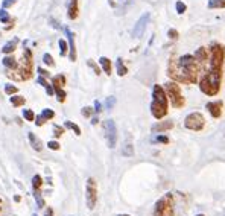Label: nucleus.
Segmentation results:
<instances>
[{"label":"nucleus","mask_w":225,"mask_h":216,"mask_svg":"<svg viewBox=\"0 0 225 216\" xmlns=\"http://www.w3.org/2000/svg\"><path fill=\"white\" fill-rule=\"evenodd\" d=\"M68 18L70 20H74L78 17L79 14V9H78V0H70V3H68Z\"/></svg>","instance_id":"2eb2a0df"},{"label":"nucleus","mask_w":225,"mask_h":216,"mask_svg":"<svg viewBox=\"0 0 225 216\" xmlns=\"http://www.w3.org/2000/svg\"><path fill=\"white\" fill-rule=\"evenodd\" d=\"M198 216H204V214H198Z\"/></svg>","instance_id":"5fc2aeb1"},{"label":"nucleus","mask_w":225,"mask_h":216,"mask_svg":"<svg viewBox=\"0 0 225 216\" xmlns=\"http://www.w3.org/2000/svg\"><path fill=\"white\" fill-rule=\"evenodd\" d=\"M122 154H123L125 157H132V155H134V148H132V145L126 143V145L123 146V149H122Z\"/></svg>","instance_id":"393cba45"},{"label":"nucleus","mask_w":225,"mask_h":216,"mask_svg":"<svg viewBox=\"0 0 225 216\" xmlns=\"http://www.w3.org/2000/svg\"><path fill=\"white\" fill-rule=\"evenodd\" d=\"M175 9H177V12L178 14H184L186 12V9H187V6H186V3H183V2H177V5H175Z\"/></svg>","instance_id":"2f4dec72"},{"label":"nucleus","mask_w":225,"mask_h":216,"mask_svg":"<svg viewBox=\"0 0 225 216\" xmlns=\"http://www.w3.org/2000/svg\"><path fill=\"white\" fill-rule=\"evenodd\" d=\"M46 216H55V214H53V210H52L50 207H49V208L46 210Z\"/></svg>","instance_id":"8fccbe9b"},{"label":"nucleus","mask_w":225,"mask_h":216,"mask_svg":"<svg viewBox=\"0 0 225 216\" xmlns=\"http://www.w3.org/2000/svg\"><path fill=\"white\" fill-rule=\"evenodd\" d=\"M184 126L192 131H201L205 126V119L201 113H190L184 120Z\"/></svg>","instance_id":"0eeeda50"},{"label":"nucleus","mask_w":225,"mask_h":216,"mask_svg":"<svg viewBox=\"0 0 225 216\" xmlns=\"http://www.w3.org/2000/svg\"><path fill=\"white\" fill-rule=\"evenodd\" d=\"M34 196H35V199H37V205H38L40 208H43V207H44V199H43V196H41V192H40V189H38V190H35Z\"/></svg>","instance_id":"bb28decb"},{"label":"nucleus","mask_w":225,"mask_h":216,"mask_svg":"<svg viewBox=\"0 0 225 216\" xmlns=\"http://www.w3.org/2000/svg\"><path fill=\"white\" fill-rule=\"evenodd\" d=\"M210 52H211V58H210V64L213 70H223V61H225V47L219 43H214L210 46Z\"/></svg>","instance_id":"423d86ee"},{"label":"nucleus","mask_w":225,"mask_h":216,"mask_svg":"<svg viewBox=\"0 0 225 216\" xmlns=\"http://www.w3.org/2000/svg\"><path fill=\"white\" fill-rule=\"evenodd\" d=\"M38 73H40V76H47V75H49V71L40 67V68H38Z\"/></svg>","instance_id":"de8ad7c7"},{"label":"nucleus","mask_w":225,"mask_h":216,"mask_svg":"<svg viewBox=\"0 0 225 216\" xmlns=\"http://www.w3.org/2000/svg\"><path fill=\"white\" fill-rule=\"evenodd\" d=\"M18 71H20V79H29L32 76V53L29 49H24L21 67Z\"/></svg>","instance_id":"6e6552de"},{"label":"nucleus","mask_w":225,"mask_h":216,"mask_svg":"<svg viewBox=\"0 0 225 216\" xmlns=\"http://www.w3.org/2000/svg\"><path fill=\"white\" fill-rule=\"evenodd\" d=\"M44 120H46V119H44L43 116H37V125H38V126H41V125L44 123Z\"/></svg>","instance_id":"49530a36"},{"label":"nucleus","mask_w":225,"mask_h":216,"mask_svg":"<svg viewBox=\"0 0 225 216\" xmlns=\"http://www.w3.org/2000/svg\"><path fill=\"white\" fill-rule=\"evenodd\" d=\"M88 65H90V67H93V70H94V73H96V75H99V73H101V68H99V67L94 64V61L88 59Z\"/></svg>","instance_id":"a19ab883"},{"label":"nucleus","mask_w":225,"mask_h":216,"mask_svg":"<svg viewBox=\"0 0 225 216\" xmlns=\"http://www.w3.org/2000/svg\"><path fill=\"white\" fill-rule=\"evenodd\" d=\"M65 35H67V40H68V47H70V59L71 61H76V47H74V35L73 32L65 28Z\"/></svg>","instance_id":"ddd939ff"},{"label":"nucleus","mask_w":225,"mask_h":216,"mask_svg":"<svg viewBox=\"0 0 225 216\" xmlns=\"http://www.w3.org/2000/svg\"><path fill=\"white\" fill-rule=\"evenodd\" d=\"M59 49H61V56L67 53V43L64 40H59Z\"/></svg>","instance_id":"c9c22d12"},{"label":"nucleus","mask_w":225,"mask_h":216,"mask_svg":"<svg viewBox=\"0 0 225 216\" xmlns=\"http://www.w3.org/2000/svg\"><path fill=\"white\" fill-rule=\"evenodd\" d=\"M23 117L26 119V120H29V122L35 120V114H34L32 110H24V111H23Z\"/></svg>","instance_id":"c756f323"},{"label":"nucleus","mask_w":225,"mask_h":216,"mask_svg":"<svg viewBox=\"0 0 225 216\" xmlns=\"http://www.w3.org/2000/svg\"><path fill=\"white\" fill-rule=\"evenodd\" d=\"M11 104L14 107H21L24 105V98L23 96H11Z\"/></svg>","instance_id":"b1692460"},{"label":"nucleus","mask_w":225,"mask_h":216,"mask_svg":"<svg viewBox=\"0 0 225 216\" xmlns=\"http://www.w3.org/2000/svg\"><path fill=\"white\" fill-rule=\"evenodd\" d=\"M41 116L46 119V120H49V119H53L55 117V113L52 111V110H49V108H46V110H43V113H41Z\"/></svg>","instance_id":"473e14b6"},{"label":"nucleus","mask_w":225,"mask_h":216,"mask_svg":"<svg viewBox=\"0 0 225 216\" xmlns=\"http://www.w3.org/2000/svg\"><path fill=\"white\" fill-rule=\"evenodd\" d=\"M9 20H11L9 14L6 12L5 8H2V9H0V21H2V23H9Z\"/></svg>","instance_id":"cd10ccee"},{"label":"nucleus","mask_w":225,"mask_h":216,"mask_svg":"<svg viewBox=\"0 0 225 216\" xmlns=\"http://www.w3.org/2000/svg\"><path fill=\"white\" fill-rule=\"evenodd\" d=\"M29 141H31V145L35 151H41L43 149V145H41V140L38 137H35L34 132H29Z\"/></svg>","instance_id":"f3484780"},{"label":"nucleus","mask_w":225,"mask_h":216,"mask_svg":"<svg viewBox=\"0 0 225 216\" xmlns=\"http://www.w3.org/2000/svg\"><path fill=\"white\" fill-rule=\"evenodd\" d=\"M65 128H70V129H73L76 135H81V128H79L76 123H73V122H65Z\"/></svg>","instance_id":"c85d7f7f"},{"label":"nucleus","mask_w":225,"mask_h":216,"mask_svg":"<svg viewBox=\"0 0 225 216\" xmlns=\"http://www.w3.org/2000/svg\"><path fill=\"white\" fill-rule=\"evenodd\" d=\"M3 65H5L6 68H9V70H15V68L18 67L17 61H15L12 56H5V58H3Z\"/></svg>","instance_id":"aec40b11"},{"label":"nucleus","mask_w":225,"mask_h":216,"mask_svg":"<svg viewBox=\"0 0 225 216\" xmlns=\"http://www.w3.org/2000/svg\"><path fill=\"white\" fill-rule=\"evenodd\" d=\"M37 81H38V84H41V85H43L44 88H46V87H49V85H50V84H47V81L44 79V76H38V79H37Z\"/></svg>","instance_id":"c03bdc74"},{"label":"nucleus","mask_w":225,"mask_h":216,"mask_svg":"<svg viewBox=\"0 0 225 216\" xmlns=\"http://www.w3.org/2000/svg\"><path fill=\"white\" fill-rule=\"evenodd\" d=\"M151 113L155 119H163L167 114V94H166L164 87H161L158 84L154 85Z\"/></svg>","instance_id":"7ed1b4c3"},{"label":"nucleus","mask_w":225,"mask_h":216,"mask_svg":"<svg viewBox=\"0 0 225 216\" xmlns=\"http://www.w3.org/2000/svg\"><path fill=\"white\" fill-rule=\"evenodd\" d=\"M152 216H173V196L170 193L161 196L155 202Z\"/></svg>","instance_id":"39448f33"},{"label":"nucleus","mask_w":225,"mask_h":216,"mask_svg":"<svg viewBox=\"0 0 225 216\" xmlns=\"http://www.w3.org/2000/svg\"><path fill=\"white\" fill-rule=\"evenodd\" d=\"M50 21H52V25H53V26H55V28H59V25H58V23H56V21H55V20H50Z\"/></svg>","instance_id":"3c124183"},{"label":"nucleus","mask_w":225,"mask_h":216,"mask_svg":"<svg viewBox=\"0 0 225 216\" xmlns=\"http://www.w3.org/2000/svg\"><path fill=\"white\" fill-rule=\"evenodd\" d=\"M147 23H149V14L144 12V14L138 18V21L135 23L134 31H132V37H135V38L141 37L143 32H144V29H146V26H147Z\"/></svg>","instance_id":"9b49d317"},{"label":"nucleus","mask_w":225,"mask_h":216,"mask_svg":"<svg viewBox=\"0 0 225 216\" xmlns=\"http://www.w3.org/2000/svg\"><path fill=\"white\" fill-rule=\"evenodd\" d=\"M120 216H129V214H120Z\"/></svg>","instance_id":"864d4df0"},{"label":"nucleus","mask_w":225,"mask_h":216,"mask_svg":"<svg viewBox=\"0 0 225 216\" xmlns=\"http://www.w3.org/2000/svg\"><path fill=\"white\" fill-rule=\"evenodd\" d=\"M220 82H222V71L210 68L199 81V88L207 96H216L220 90Z\"/></svg>","instance_id":"f03ea898"},{"label":"nucleus","mask_w":225,"mask_h":216,"mask_svg":"<svg viewBox=\"0 0 225 216\" xmlns=\"http://www.w3.org/2000/svg\"><path fill=\"white\" fill-rule=\"evenodd\" d=\"M172 128H173V122L172 120H160V122L152 125V131L154 132H163V131H167V129H172Z\"/></svg>","instance_id":"4468645a"},{"label":"nucleus","mask_w":225,"mask_h":216,"mask_svg":"<svg viewBox=\"0 0 225 216\" xmlns=\"http://www.w3.org/2000/svg\"><path fill=\"white\" fill-rule=\"evenodd\" d=\"M222 107H223V104H222L220 101L208 102V104H207V110H208V113H210L214 119H219V117L222 116Z\"/></svg>","instance_id":"f8f14e48"},{"label":"nucleus","mask_w":225,"mask_h":216,"mask_svg":"<svg viewBox=\"0 0 225 216\" xmlns=\"http://www.w3.org/2000/svg\"><path fill=\"white\" fill-rule=\"evenodd\" d=\"M52 84H53V88H62V87L65 85V76H64V75H56V76H53Z\"/></svg>","instance_id":"a211bd4d"},{"label":"nucleus","mask_w":225,"mask_h":216,"mask_svg":"<svg viewBox=\"0 0 225 216\" xmlns=\"http://www.w3.org/2000/svg\"><path fill=\"white\" fill-rule=\"evenodd\" d=\"M208 8H210V9L225 8V0H208Z\"/></svg>","instance_id":"5701e85b"},{"label":"nucleus","mask_w":225,"mask_h":216,"mask_svg":"<svg viewBox=\"0 0 225 216\" xmlns=\"http://www.w3.org/2000/svg\"><path fill=\"white\" fill-rule=\"evenodd\" d=\"M114 104H116V99H114V98H113V96H111V98H108V99H107V101H105V107H107V108H108V110H111V108H113V105H114Z\"/></svg>","instance_id":"58836bf2"},{"label":"nucleus","mask_w":225,"mask_h":216,"mask_svg":"<svg viewBox=\"0 0 225 216\" xmlns=\"http://www.w3.org/2000/svg\"><path fill=\"white\" fill-rule=\"evenodd\" d=\"M43 61H44V64H47V65H55V61H53V58L49 55V53H44V56H43Z\"/></svg>","instance_id":"72a5a7b5"},{"label":"nucleus","mask_w":225,"mask_h":216,"mask_svg":"<svg viewBox=\"0 0 225 216\" xmlns=\"http://www.w3.org/2000/svg\"><path fill=\"white\" fill-rule=\"evenodd\" d=\"M91 114H93V108H91V107H84V108H82V116L90 117Z\"/></svg>","instance_id":"ea45409f"},{"label":"nucleus","mask_w":225,"mask_h":216,"mask_svg":"<svg viewBox=\"0 0 225 216\" xmlns=\"http://www.w3.org/2000/svg\"><path fill=\"white\" fill-rule=\"evenodd\" d=\"M155 141L157 143H169V138L166 135H157L155 137Z\"/></svg>","instance_id":"37998d69"},{"label":"nucleus","mask_w":225,"mask_h":216,"mask_svg":"<svg viewBox=\"0 0 225 216\" xmlns=\"http://www.w3.org/2000/svg\"><path fill=\"white\" fill-rule=\"evenodd\" d=\"M164 90H166V94H167V98H169L173 108H183L186 105V99H184V96L181 93V88L175 81L166 82Z\"/></svg>","instance_id":"20e7f679"},{"label":"nucleus","mask_w":225,"mask_h":216,"mask_svg":"<svg viewBox=\"0 0 225 216\" xmlns=\"http://www.w3.org/2000/svg\"><path fill=\"white\" fill-rule=\"evenodd\" d=\"M116 67H117V75H119V76H125V75L128 73V68L123 65L122 58H117V61H116Z\"/></svg>","instance_id":"4be33fe9"},{"label":"nucleus","mask_w":225,"mask_h":216,"mask_svg":"<svg viewBox=\"0 0 225 216\" xmlns=\"http://www.w3.org/2000/svg\"><path fill=\"white\" fill-rule=\"evenodd\" d=\"M101 110H102V108H101V102L96 101V102H94V111H96V113H101Z\"/></svg>","instance_id":"09e8293b"},{"label":"nucleus","mask_w":225,"mask_h":216,"mask_svg":"<svg viewBox=\"0 0 225 216\" xmlns=\"http://www.w3.org/2000/svg\"><path fill=\"white\" fill-rule=\"evenodd\" d=\"M17 43H18V38H14L12 41H9V43H6V44L3 46V49H2V52H3V53H11V52H14V49H15V46H17Z\"/></svg>","instance_id":"412c9836"},{"label":"nucleus","mask_w":225,"mask_h":216,"mask_svg":"<svg viewBox=\"0 0 225 216\" xmlns=\"http://www.w3.org/2000/svg\"><path fill=\"white\" fill-rule=\"evenodd\" d=\"M55 93H56V98H58V101L59 102H64L65 101V91L62 90V88H55Z\"/></svg>","instance_id":"7c9ffc66"},{"label":"nucleus","mask_w":225,"mask_h":216,"mask_svg":"<svg viewBox=\"0 0 225 216\" xmlns=\"http://www.w3.org/2000/svg\"><path fill=\"white\" fill-rule=\"evenodd\" d=\"M41 184H43L41 177L40 175H34V178H32V187H34V190H38L41 187Z\"/></svg>","instance_id":"a878e982"},{"label":"nucleus","mask_w":225,"mask_h":216,"mask_svg":"<svg viewBox=\"0 0 225 216\" xmlns=\"http://www.w3.org/2000/svg\"><path fill=\"white\" fill-rule=\"evenodd\" d=\"M47 146L50 148V149H53V151H58V149H59V143H58V141H55V140H52V141H49V143H47Z\"/></svg>","instance_id":"e433bc0d"},{"label":"nucleus","mask_w":225,"mask_h":216,"mask_svg":"<svg viewBox=\"0 0 225 216\" xmlns=\"http://www.w3.org/2000/svg\"><path fill=\"white\" fill-rule=\"evenodd\" d=\"M193 56L196 58V61H198L199 64H201V67H202V65H204V62L208 59V58H207V50L204 49V47H199V49L195 52V55H193Z\"/></svg>","instance_id":"dca6fc26"},{"label":"nucleus","mask_w":225,"mask_h":216,"mask_svg":"<svg viewBox=\"0 0 225 216\" xmlns=\"http://www.w3.org/2000/svg\"><path fill=\"white\" fill-rule=\"evenodd\" d=\"M199 64L193 55H183L181 58L175 59L172 58L169 62L167 75L175 82H184V84H196L199 75Z\"/></svg>","instance_id":"f257e3e1"},{"label":"nucleus","mask_w":225,"mask_h":216,"mask_svg":"<svg viewBox=\"0 0 225 216\" xmlns=\"http://www.w3.org/2000/svg\"><path fill=\"white\" fill-rule=\"evenodd\" d=\"M5 91H6V94H15V93L18 91V88H17L15 85L6 84V87H5Z\"/></svg>","instance_id":"f704fd0d"},{"label":"nucleus","mask_w":225,"mask_h":216,"mask_svg":"<svg viewBox=\"0 0 225 216\" xmlns=\"http://www.w3.org/2000/svg\"><path fill=\"white\" fill-rule=\"evenodd\" d=\"M91 123H93V125L97 123V117H93V119H91Z\"/></svg>","instance_id":"603ef678"},{"label":"nucleus","mask_w":225,"mask_h":216,"mask_svg":"<svg viewBox=\"0 0 225 216\" xmlns=\"http://www.w3.org/2000/svg\"><path fill=\"white\" fill-rule=\"evenodd\" d=\"M167 35H169V38H170V40H177V38H178V32H177V29H169V31H167Z\"/></svg>","instance_id":"4c0bfd02"},{"label":"nucleus","mask_w":225,"mask_h":216,"mask_svg":"<svg viewBox=\"0 0 225 216\" xmlns=\"http://www.w3.org/2000/svg\"><path fill=\"white\" fill-rule=\"evenodd\" d=\"M53 134L56 135V137H59V135H62V132H64V128H61V126H58V125H55L53 126Z\"/></svg>","instance_id":"79ce46f5"},{"label":"nucleus","mask_w":225,"mask_h":216,"mask_svg":"<svg viewBox=\"0 0 225 216\" xmlns=\"http://www.w3.org/2000/svg\"><path fill=\"white\" fill-rule=\"evenodd\" d=\"M99 62H101V65H102V68H104V71L110 76L111 75V61L107 58V56H102L101 59H99Z\"/></svg>","instance_id":"6ab92c4d"},{"label":"nucleus","mask_w":225,"mask_h":216,"mask_svg":"<svg viewBox=\"0 0 225 216\" xmlns=\"http://www.w3.org/2000/svg\"><path fill=\"white\" fill-rule=\"evenodd\" d=\"M96 201H97V187H96V181L93 178L87 180V205L90 210H93L96 207Z\"/></svg>","instance_id":"9d476101"},{"label":"nucleus","mask_w":225,"mask_h":216,"mask_svg":"<svg viewBox=\"0 0 225 216\" xmlns=\"http://www.w3.org/2000/svg\"><path fill=\"white\" fill-rule=\"evenodd\" d=\"M104 131H105V138H107L108 146L114 148L116 143H117V128H116L114 120H111V119L105 120L104 122Z\"/></svg>","instance_id":"1a4fd4ad"},{"label":"nucleus","mask_w":225,"mask_h":216,"mask_svg":"<svg viewBox=\"0 0 225 216\" xmlns=\"http://www.w3.org/2000/svg\"><path fill=\"white\" fill-rule=\"evenodd\" d=\"M15 2H17V0H3V3H2V5H3V8H8V6L14 5Z\"/></svg>","instance_id":"a18cd8bd"},{"label":"nucleus","mask_w":225,"mask_h":216,"mask_svg":"<svg viewBox=\"0 0 225 216\" xmlns=\"http://www.w3.org/2000/svg\"><path fill=\"white\" fill-rule=\"evenodd\" d=\"M32 216H37V214H32Z\"/></svg>","instance_id":"6e6d98bb"}]
</instances>
